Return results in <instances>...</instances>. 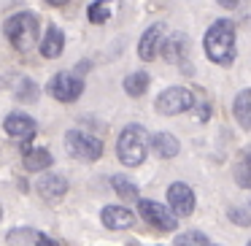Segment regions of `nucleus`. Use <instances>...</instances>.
Returning a JSON list of instances; mask_svg holds the SVG:
<instances>
[{"label":"nucleus","instance_id":"1","mask_svg":"<svg viewBox=\"0 0 251 246\" xmlns=\"http://www.w3.org/2000/svg\"><path fill=\"white\" fill-rule=\"evenodd\" d=\"M202 49H205L208 60H211L213 65L229 68L235 62V55H238V46H235V25L229 22V19H216V22L205 30Z\"/></svg>","mask_w":251,"mask_h":246},{"label":"nucleus","instance_id":"2","mask_svg":"<svg viewBox=\"0 0 251 246\" xmlns=\"http://www.w3.org/2000/svg\"><path fill=\"white\" fill-rule=\"evenodd\" d=\"M3 33H6L8 44L17 52H30L38 44V17L30 11H19L14 17L6 19L3 25Z\"/></svg>","mask_w":251,"mask_h":246},{"label":"nucleus","instance_id":"3","mask_svg":"<svg viewBox=\"0 0 251 246\" xmlns=\"http://www.w3.org/2000/svg\"><path fill=\"white\" fill-rule=\"evenodd\" d=\"M146 152H149V133L141 125H127L119 133V141H116V154H119L122 165L138 168L146 160Z\"/></svg>","mask_w":251,"mask_h":246},{"label":"nucleus","instance_id":"4","mask_svg":"<svg viewBox=\"0 0 251 246\" xmlns=\"http://www.w3.org/2000/svg\"><path fill=\"white\" fill-rule=\"evenodd\" d=\"M65 152L76 160H87V163H95L103 154V141L84 130H68L65 133Z\"/></svg>","mask_w":251,"mask_h":246},{"label":"nucleus","instance_id":"5","mask_svg":"<svg viewBox=\"0 0 251 246\" xmlns=\"http://www.w3.org/2000/svg\"><path fill=\"white\" fill-rule=\"evenodd\" d=\"M195 95L189 92L186 87H168V89H162L159 92V98H157V111L159 114H165V116H178V114H186V111H192L195 109Z\"/></svg>","mask_w":251,"mask_h":246},{"label":"nucleus","instance_id":"6","mask_svg":"<svg viewBox=\"0 0 251 246\" xmlns=\"http://www.w3.org/2000/svg\"><path fill=\"white\" fill-rule=\"evenodd\" d=\"M138 214L143 217V222L151 224L159 233H173V230H178V219L173 217V211L157 200H138Z\"/></svg>","mask_w":251,"mask_h":246},{"label":"nucleus","instance_id":"7","mask_svg":"<svg viewBox=\"0 0 251 246\" xmlns=\"http://www.w3.org/2000/svg\"><path fill=\"white\" fill-rule=\"evenodd\" d=\"M49 95L60 103H73L78 95L84 92V79L78 73H71V71H60L49 79Z\"/></svg>","mask_w":251,"mask_h":246},{"label":"nucleus","instance_id":"8","mask_svg":"<svg viewBox=\"0 0 251 246\" xmlns=\"http://www.w3.org/2000/svg\"><path fill=\"white\" fill-rule=\"evenodd\" d=\"M195 192H192L189 184H184V181H173V184L168 187V208L173 211V217H189L192 211H195Z\"/></svg>","mask_w":251,"mask_h":246},{"label":"nucleus","instance_id":"9","mask_svg":"<svg viewBox=\"0 0 251 246\" xmlns=\"http://www.w3.org/2000/svg\"><path fill=\"white\" fill-rule=\"evenodd\" d=\"M162 33H165V25L162 22H154L151 27H146V33L141 35V41H138V57L141 60H154L159 52V46H162Z\"/></svg>","mask_w":251,"mask_h":246},{"label":"nucleus","instance_id":"10","mask_svg":"<svg viewBox=\"0 0 251 246\" xmlns=\"http://www.w3.org/2000/svg\"><path fill=\"white\" fill-rule=\"evenodd\" d=\"M100 222L108 230H130L135 224V214L125 206H105L100 214Z\"/></svg>","mask_w":251,"mask_h":246},{"label":"nucleus","instance_id":"11","mask_svg":"<svg viewBox=\"0 0 251 246\" xmlns=\"http://www.w3.org/2000/svg\"><path fill=\"white\" fill-rule=\"evenodd\" d=\"M35 190H38V195L44 197V200H60V197L68 192V179L60 176V173H46V176L38 179Z\"/></svg>","mask_w":251,"mask_h":246},{"label":"nucleus","instance_id":"12","mask_svg":"<svg viewBox=\"0 0 251 246\" xmlns=\"http://www.w3.org/2000/svg\"><path fill=\"white\" fill-rule=\"evenodd\" d=\"M3 127H6V133L14 138H27L35 133V119L27 114H22V111H11V114L6 116V122H3Z\"/></svg>","mask_w":251,"mask_h":246},{"label":"nucleus","instance_id":"13","mask_svg":"<svg viewBox=\"0 0 251 246\" xmlns=\"http://www.w3.org/2000/svg\"><path fill=\"white\" fill-rule=\"evenodd\" d=\"M38 49H41V55L49 57V60H54V57L62 55V49H65V35H62V30L57 27V25H49V30H46V35L41 38Z\"/></svg>","mask_w":251,"mask_h":246},{"label":"nucleus","instance_id":"14","mask_svg":"<svg viewBox=\"0 0 251 246\" xmlns=\"http://www.w3.org/2000/svg\"><path fill=\"white\" fill-rule=\"evenodd\" d=\"M149 146H151L154 154L162 157V160H170V157H176V154L181 152L178 138L170 136V133H157V136H151V138H149Z\"/></svg>","mask_w":251,"mask_h":246},{"label":"nucleus","instance_id":"15","mask_svg":"<svg viewBox=\"0 0 251 246\" xmlns=\"http://www.w3.org/2000/svg\"><path fill=\"white\" fill-rule=\"evenodd\" d=\"M232 114L235 122H238L243 130H251V87L240 89L232 100Z\"/></svg>","mask_w":251,"mask_h":246},{"label":"nucleus","instance_id":"16","mask_svg":"<svg viewBox=\"0 0 251 246\" xmlns=\"http://www.w3.org/2000/svg\"><path fill=\"white\" fill-rule=\"evenodd\" d=\"M25 168L30 170V173H35V170H44L51 165V154L46 152V149L41 146H30V143H25Z\"/></svg>","mask_w":251,"mask_h":246},{"label":"nucleus","instance_id":"17","mask_svg":"<svg viewBox=\"0 0 251 246\" xmlns=\"http://www.w3.org/2000/svg\"><path fill=\"white\" fill-rule=\"evenodd\" d=\"M184 52H186L184 33H173L162 44V55H165V60H168V62H181V60H184Z\"/></svg>","mask_w":251,"mask_h":246},{"label":"nucleus","instance_id":"18","mask_svg":"<svg viewBox=\"0 0 251 246\" xmlns=\"http://www.w3.org/2000/svg\"><path fill=\"white\" fill-rule=\"evenodd\" d=\"M149 73L146 71H135V73H130V76L125 79V92L130 95V98H141L143 92L149 89Z\"/></svg>","mask_w":251,"mask_h":246},{"label":"nucleus","instance_id":"19","mask_svg":"<svg viewBox=\"0 0 251 246\" xmlns=\"http://www.w3.org/2000/svg\"><path fill=\"white\" fill-rule=\"evenodd\" d=\"M111 8H114V3L111 0H95L92 6L87 8V17L92 25H103L111 19Z\"/></svg>","mask_w":251,"mask_h":246},{"label":"nucleus","instance_id":"20","mask_svg":"<svg viewBox=\"0 0 251 246\" xmlns=\"http://www.w3.org/2000/svg\"><path fill=\"white\" fill-rule=\"evenodd\" d=\"M111 187H114L116 195L125 197V200H141V197H138V187H135V181L127 179V176H114V179H111Z\"/></svg>","mask_w":251,"mask_h":246},{"label":"nucleus","instance_id":"21","mask_svg":"<svg viewBox=\"0 0 251 246\" xmlns=\"http://www.w3.org/2000/svg\"><path fill=\"white\" fill-rule=\"evenodd\" d=\"M235 181H238V187L251 190V149L238 160V165H235Z\"/></svg>","mask_w":251,"mask_h":246},{"label":"nucleus","instance_id":"22","mask_svg":"<svg viewBox=\"0 0 251 246\" xmlns=\"http://www.w3.org/2000/svg\"><path fill=\"white\" fill-rule=\"evenodd\" d=\"M173 246H211V244H208V238L200 230H186V233L176 235Z\"/></svg>","mask_w":251,"mask_h":246},{"label":"nucleus","instance_id":"23","mask_svg":"<svg viewBox=\"0 0 251 246\" xmlns=\"http://www.w3.org/2000/svg\"><path fill=\"white\" fill-rule=\"evenodd\" d=\"M17 100H22V103H35V100H38V87H35L30 79H19Z\"/></svg>","mask_w":251,"mask_h":246},{"label":"nucleus","instance_id":"24","mask_svg":"<svg viewBox=\"0 0 251 246\" xmlns=\"http://www.w3.org/2000/svg\"><path fill=\"white\" fill-rule=\"evenodd\" d=\"M227 217L232 219L235 224H243V227H246V224H251V214H249V211H243V208H238V206H232V208H229V211H227Z\"/></svg>","mask_w":251,"mask_h":246},{"label":"nucleus","instance_id":"25","mask_svg":"<svg viewBox=\"0 0 251 246\" xmlns=\"http://www.w3.org/2000/svg\"><path fill=\"white\" fill-rule=\"evenodd\" d=\"M38 246H57L51 238H46V235H38Z\"/></svg>","mask_w":251,"mask_h":246},{"label":"nucleus","instance_id":"26","mask_svg":"<svg viewBox=\"0 0 251 246\" xmlns=\"http://www.w3.org/2000/svg\"><path fill=\"white\" fill-rule=\"evenodd\" d=\"M240 0H219V6H224V8H235Z\"/></svg>","mask_w":251,"mask_h":246},{"label":"nucleus","instance_id":"27","mask_svg":"<svg viewBox=\"0 0 251 246\" xmlns=\"http://www.w3.org/2000/svg\"><path fill=\"white\" fill-rule=\"evenodd\" d=\"M46 3H49V6H65L68 0H46Z\"/></svg>","mask_w":251,"mask_h":246},{"label":"nucleus","instance_id":"28","mask_svg":"<svg viewBox=\"0 0 251 246\" xmlns=\"http://www.w3.org/2000/svg\"><path fill=\"white\" fill-rule=\"evenodd\" d=\"M246 246H251V241H249V244H246Z\"/></svg>","mask_w":251,"mask_h":246}]
</instances>
